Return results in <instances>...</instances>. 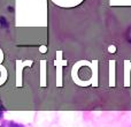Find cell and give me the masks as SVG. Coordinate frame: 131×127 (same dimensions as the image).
Returning a JSON list of instances; mask_svg holds the SVG:
<instances>
[{
	"label": "cell",
	"instance_id": "cell-3",
	"mask_svg": "<svg viewBox=\"0 0 131 127\" xmlns=\"http://www.w3.org/2000/svg\"><path fill=\"white\" fill-rule=\"evenodd\" d=\"M4 111H5V106L2 105V103H0V118H1L2 114H4Z\"/></svg>",
	"mask_w": 131,
	"mask_h": 127
},
{
	"label": "cell",
	"instance_id": "cell-1",
	"mask_svg": "<svg viewBox=\"0 0 131 127\" xmlns=\"http://www.w3.org/2000/svg\"><path fill=\"white\" fill-rule=\"evenodd\" d=\"M0 27L2 29H7L8 28V21L6 20L5 16H0Z\"/></svg>",
	"mask_w": 131,
	"mask_h": 127
},
{
	"label": "cell",
	"instance_id": "cell-4",
	"mask_svg": "<svg viewBox=\"0 0 131 127\" xmlns=\"http://www.w3.org/2000/svg\"><path fill=\"white\" fill-rule=\"evenodd\" d=\"M8 11H9V12H12V13H13V12H14V11H13V7H8Z\"/></svg>",
	"mask_w": 131,
	"mask_h": 127
},
{
	"label": "cell",
	"instance_id": "cell-2",
	"mask_svg": "<svg viewBox=\"0 0 131 127\" xmlns=\"http://www.w3.org/2000/svg\"><path fill=\"white\" fill-rule=\"evenodd\" d=\"M1 127H23V125H20L17 123H14V121H7Z\"/></svg>",
	"mask_w": 131,
	"mask_h": 127
}]
</instances>
